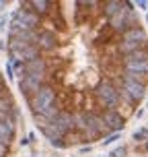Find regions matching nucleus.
Segmentation results:
<instances>
[{
	"mask_svg": "<svg viewBox=\"0 0 148 157\" xmlns=\"http://www.w3.org/2000/svg\"><path fill=\"white\" fill-rule=\"evenodd\" d=\"M146 151H148V143H146Z\"/></svg>",
	"mask_w": 148,
	"mask_h": 157,
	"instance_id": "39448f33",
	"label": "nucleus"
},
{
	"mask_svg": "<svg viewBox=\"0 0 148 157\" xmlns=\"http://www.w3.org/2000/svg\"><path fill=\"white\" fill-rule=\"evenodd\" d=\"M124 147H119V149H115V151H113V157H124Z\"/></svg>",
	"mask_w": 148,
	"mask_h": 157,
	"instance_id": "20e7f679",
	"label": "nucleus"
},
{
	"mask_svg": "<svg viewBox=\"0 0 148 157\" xmlns=\"http://www.w3.org/2000/svg\"><path fill=\"white\" fill-rule=\"evenodd\" d=\"M16 134H19L16 101L6 83V78L0 71V157H8L13 153Z\"/></svg>",
	"mask_w": 148,
	"mask_h": 157,
	"instance_id": "f03ea898",
	"label": "nucleus"
},
{
	"mask_svg": "<svg viewBox=\"0 0 148 157\" xmlns=\"http://www.w3.org/2000/svg\"><path fill=\"white\" fill-rule=\"evenodd\" d=\"M8 66L54 147L93 145L146 97L148 33L128 0H27L10 19Z\"/></svg>",
	"mask_w": 148,
	"mask_h": 157,
	"instance_id": "f257e3e1",
	"label": "nucleus"
},
{
	"mask_svg": "<svg viewBox=\"0 0 148 157\" xmlns=\"http://www.w3.org/2000/svg\"><path fill=\"white\" fill-rule=\"evenodd\" d=\"M146 134H148V128H140V130H136V132H134V139H136V141H144V139H146Z\"/></svg>",
	"mask_w": 148,
	"mask_h": 157,
	"instance_id": "7ed1b4c3",
	"label": "nucleus"
}]
</instances>
